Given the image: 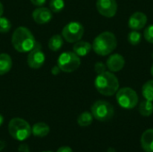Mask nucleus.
Instances as JSON below:
<instances>
[{"mask_svg": "<svg viewBox=\"0 0 153 152\" xmlns=\"http://www.w3.org/2000/svg\"><path fill=\"white\" fill-rule=\"evenodd\" d=\"M8 132L14 140L22 142L25 141L30 136L31 127L24 119L15 117L9 122Z\"/></svg>", "mask_w": 153, "mask_h": 152, "instance_id": "nucleus-4", "label": "nucleus"}, {"mask_svg": "<svg viewBox=\"0 0 153 152\" xmlns=\"http://www.w3.org/2000/svg\"><path fill=\"white\" fill-rule=\"evenodd\" d=\"M92 48L91 44H90L87 41H77L75 42V44L74 45L73 50L74 52L79 56H84L86 55H88L91 51V49Z\"/></svg>", "mask_w": 153, "mask_h": 152, "instance_id": "nucleus-15", "label": "nucleus"}, {"mask_svg": "<svg viewBox=\"0 0 153 152\" xmlns=\"http://www.w3.org/2000/svg\"><path fill=\"white\" fill-rule=\"evenodd\" d=\"M81 65L80 56L74 52H64L57 59V65L61 72L72 73L79 68Z\"/></svg>", "mask_w": 153, "mask_h": 152, "instance_id": "nucleus-7", "label": "nucleus"}, {"mask_svg": "<svg viewBox=\"0 0 153 152\" xmlns=\"http://www.w3.org/2000/svg\"><path fill=\"white\" fill-rule=\"evenodd\" d=\"M127 39H128V42L131 45L136 46V45L140 44V42L142 40V35L138 30H132L128 34Z\"/></svg>", "mask_w": 153, "mask_h": 152, "instance_id": "nucleus-22", "label": "nucleus"}, {"mask_svg": "<svg viewBox=\"0 0 153 152\" xmlns=\"http://www.w3.org/2000/svg\"><path fill=\"white\" fill-rule=\"evenodd\" d=\"M3 123H4V117L2 116V115H0V126L3 125Z\"/></svg>", "mask_w": 153, "mask_h": 152, "instance_id": "nucleus-31", "label": "nucleus"}, {"mask_svg": "<svg viewBox=\"0 0 153 152\" xmlns=\"http://www.w3.org/2000/svg\"><path fill=\"white\" fill-rule=\"evenodd\" d=\"M84 28L80 22H71L64 27L62 30V37L69 43H75L82 38Z\"/></svg>", "mask_w": 153, "mask_h": 152, "instance_id": "nucleus-8", "label": "nucleus"}, {"mask_svg": "<svg viewBox=\"0 0 153 152\" xmlns=\"http://www.w3.org/2000/svg\"><path fill=\"white\" fill-rule=\"evenodd\" d=\"M107 152H117V151H115V149H113V148H109Z\"/></svg>", "mask_w": 153, "mask_h": 152, "instance_id": "nucleus-32", "label": "nucleus"}, {"mask_svg": "<svg viewBox=\"0 0 153 152\" xmlns=\"http://www.w3.org/2000/svg\"><path fill=\"white\" fill-rule=\"evenodd\" d=\"M64 44V39L62 35H53L48 40V48L54 52L58 51Z\"/></svg>", "mask_w": 153, "mask_h": 152, "instance_id": "nucleus-18", "label": "nucleus"}, {"mask_svg": "<svg viewBox=\"0 0 153 152\" xmlns=\"http://www.w3.org/2000/svg\"><path fill=\"white\" fill-rule=\"evenodd\" d=\"M49 7H50L51 12L59 13L65 7V1L64 0H50Z\"/></svg>", "mask_w": 153, "mask_h": 152, "instance_id": "nucleus-23", "label": "nucleus"}, {"mask_svg": "<svg viewBox=\"0 0 153 152\" xmlns=\"http://www.w3.org/2000/svg\"><path fill=\"white\" fill-rule=\"evenodd\" d=\"M117 101L121 108L132 109L137 106L139 98L134 90L129 87H125L117 91Z\"/></svg>", "mask_w": 153, "mask_h": 152, "instance_id": "nucleus-5", "label": "nucleus"}, {"mask_svg": "<svg viewBox=\"0 0 153 152\" xmlns=\"http://www.w3.org/2000/svg\"><path fill=\"white\" fill-rule=\"evenodd\" d=\"M32 18L34 22L38 24H45L50 22V20L52 19V13L50 9L39 6L33 11Z\"/></svg>", "mask_w": 153, "mask_h": 152, "instance_id": "nucleus-12", "label": "nucleus"}, {"mask_svg": "<svg viewBox=\"0 0 153 152\" xmlns=\"http://www.w3.org/2000/svg\"><path fill=\"white\" fill-rule=\"evenodd\" d=\"M148 18L145 13L142 12H135L130 16L128 21V26L133 30H139L145 27Z\"/></svg>", "mask_w": 153, "mask_h": 152, "instance_id": "nucleus-11", "label": "nucleus"}, {"mask_svg": "<svg viewBox=\"0 0 153 152\" xmlns=\"http://www.w3.org/2000/svg\"><path fill=\"white\" fill-rule=\"evenodd\" d=\"M30 2L37 6H41L46 3V0H30Z\"/></svg>", "mask_w": 153, "mask_h": 152, "instance_id": "nucleus-27", "label": "nucleus"}, {"mask_svg": "<svg viewBox=\"0 0 153 152\" xmlns=\"http://www.w3.org/2000/svg\"><path fill=\"white\" fill-rule=\"evenodd\" d=\"M45 63V54L41 50V45L39 42L35 43L34 47L29 52L27 64L32 69L40 68Z\"/></svg>", "mask_w": 153, "mask_h": 152, "instance_id": "nucleus-9", "label": "nucleus"}, {"mask_svg": "<svg viewBox=\"0 0 153 152\" xmlns=\"http://www.w3.org/2000/svg\"><path fill=\"white\" fill-rule=\"evenodd\" d=\"M51 72H52V73H53L54 75H57V74H59V73H60L61 70H60V68L58 67V65H55V66L52 68Z\"/></svg>", "mask_w": 153, "mask_h": 152, "instance_id": "nucleus-29", "label": "nucleus"}, {"mask_svg": "<svg viewBox=\"0 0 153 152\" xmlns=\"http://www.w3.org/2000/svg\"><path fill=\"white\" fill-rule=\"evenodd\" d=\"M117 40L114 33L104 31L98 35L92 43L93 51L99 56H108L117 47Z\"/></svg>", "mask_w": 153, "mask_h": 152, "instance_id": "nucleus-3", "label": "nucleus"}, {"mask_svg": "<svg viewBox=\"0 0 153 152\" xmlns=\"http://www.w3.org/2000/svg\"><path fill=\"white\" fill-rule=\"evenodd\" d=\"M92 121H93V116L90 112H83L77 118V123L82 127H87L91 125Z\"/></svg>", "mask_w": 153, "mask_h": 152, "instance_id": "nucleus-20", "label": "nucleus"}, {"mask_svg": "<svg viewBox=\"0 0 153 152\" xmlns=\"http://www.w3.org/2000/svg\"><path fill=\"white\" fill-rule=\"evenodd\" d=\"M125 64L126 61L123 56L120 54H113L108 58L106 65L110 72L116 73L122 70L125 66Z\"/></svg>", "mask_w": 153, "mask_h": 152, "instance_id": "nucleus-13", "label": "nucleus"}, {"mask_svg": "<svg viewBox=\"0 0 153 152\" xmlns=\"http://www.w3.org/2000/svg\"><path fill=\"white\" fill-rule=\"evenodd\" d=\"M12 28V24L10 21L5 17H0V32L1 33H6L8 32Z\"/></svg>", "mask_w": 153, "mask_h": 152, "instance_id": "nucleus-24", "label": "nucleus"}, {"mask_svg": "<svg viewBox=\"0 0 153 152\" xmlns=\"http://www.w3.org/2000/svg\"><path fill=\"white\" fill-rule=\"evenodd\" d=\"M113 106L106 100H98L91 106V114L95 119L100 122H107L114 116Z\"/></svg>", "mask_w": 153, "mask_h": 152, "instance_id": "nucleus-6", "label": "nucleus"}, {"mask_svg": "<svg viewBox=\"0 0 153 152\" xmlns=\"http://www.w3.org/2000/svg\"><path fill=\"white\" fill-rule=\"evenodd\" d=\"M43 152H52V151H43Z\"/></svg>", "mask_w": 153, "mask_h": 152, "instance_id": "nucleus-34", "label": "nucleus"}, {"mask_svg": "<svg viewBox=\"0 0 153 152\" xmlns=\"http://www.w3.org/2000/svg\"><path fill=\"white\" fill-rule=\"evenodd\" d=\"M13 65L12 58L9 55L5 53L0 54V75H4L7 73Z\"/></svg>", "mask_w": 153, "mask_h": 152, "instance_id": "nucleus-16", "label": "nucleus"}, {"mask_svg": "<svg viewBox=\"0 0 153 152\" xmlns=\"http://www.w3.org/2000/svg\"><path fill=\"white\" fill-rule=\"evenodd\" d=\"M141 144L144 151L153 152V129L146 130L143 133Z\"/></svg>", "mask_w": 153, "mask_h": 152, "instance_id": "nucleus-14", "label": "nucleus"}, {"mask_svg": "<svg viewBox=\"0 0 153 152\" xmlns=\"http://www.w3.org/2000/svg\"><path fill=\"white\" fill-rule=\"evenodd\" d=\"M50 128L45 123H37L31 128V133L37 137H45L49 133Z\"/></svg>", "mask_w": 153, "mask_h": 152, "instance_id": "nucleus-17", "label": "nucleus"}, {"mask_svg": "<svg viewBox=\"0 0 153 152\" xmlns=\"http://www.w3.org/2000/svg\"><path fill=\"white\" fill-rule=\"evenodd\" d=\"M106 68H107V65L102 62H97L95 64V66H94V70L97 73V74H100L101 73L106 72Z\"/></svg>", "mask_w": 153, "mask_h": 152, "instance_id": "nucleus-26", "label": "nucleus"}, {"mask_svg": "<svg viewBox=\"0 0 153 152\" xmlns=\"http://www.w3.org/2000/svg\"><path fill=\"white\" fill-rule=\"evenodd\" d=\"M96 7L98 12L104 17H114L117 12V3L116 0H97Z\"/></svg>", "mask_w": 153, "mask_h": 152, "instance_id": "nucleus-10", "label": "nucleus"}, {"mask_svg": "<svg viewBox=\"0 0 153 152\" xmlns=\"http://www.w3.org/2000/svg\"><path fill=\"white\" fill-rule=\"evenodd\" d=\"M151 73H152V75L153 76V64L152 65V69H151Z\"/></svg>", "mask_w": 153, "mask_h": 152, "instance_id": "nucleus-33", "label": "nucleus"}, {"mask_svg": "<svg viewBox=\"0 0 153 152\" xmlns=\"http://www.w3.org/2000/svg\"><path fill=\"white\" fill-rule=\"evenodd\" d=\"M142 93L145 99L153 101V80H150L146 82L143 88H142Z\"/></svg>", "mask_w": 153, "mask_h": 152, "instance_id": "nucleus-21", "label": "nucleus"}, {"mask_svg": "<svg viewBox=\"0 0 153 152\" xmlns=\"http://www.w3.org/2000/svg\"><path fill=\"white\" fill-rule=\"evenodd\" d=\"M3 13H4V7H3V4H2L1 2H0V17L2 16Z\"/></svg>", "mask_w": 153, "mask_h": 152, "instance_id": "nucleus-30", "label": "nucleus"}, {"mask_svg": "<svg viewBox=\"0 0 153 152\" xmlns=\"http://www.w3.org/2000/svg\"><path fill=\"white\" fill-rule=\"evenodd\" d=\"M36 40L31 31L26 27H18L13 33L12 44L20 53L30 52L35 46Z\"/></svg>", "mask_w": 153, "mask_h": 152, "instance_id": "nucleus-1", "label": "nucleus"}, {"mask_svg": "<svg viewBox=\"0 0 153 152\" xmlns=\"http://www.w3.org/2000/svg\"><path fill=\"white\" fill-rule=\"evenodd\" d=\"M144 39L148 42L153 44V25H150L144 30Z\"/></svg>", "mask_w": 153, "mask_h": 152, "instance_id": "nucleus-25", "label": "nucleus"}, {"mask_svg": "<svg viewBox=\"0 0 153 152\" xmlns=\"http://www.w3.org/2000/svg\"><path fill=\"white\" fill-rule=\"evenodd\" d=\"M139 112L143 116H150L153 113V104L150 100H143L140 103Z\"/></svg>", "mask_w": 153, "mask_h": 152, "instance_id": "nucleus-19", "label": "nucleus"}, {"mask_svg": "<svg viewBox=\"0 0 153 152\" xmlns=\"http://www.w3.org/2000/svg\"><path fill=\"white\" fill-rule=\"evenodd\" d=\"M94 85L96 90L104 96H112L119 89V81L111 72H104L97 75Z\"/></svg>", "mask_w": 153, "mask_h": 152, "instance_id": "nucleus-2", "label": "nucleus"}, {"mask_svg": "<svg viewBox=\"0 0 153 152\" xmlns=\"http://www.w3.org/2000/svg\"><path fill=\"white\" fill-rule=\"evenodd\" d=\"M56 152H73V151L68 146H63V147H60Z\"/></svg>", "mask_w": 153, "mask_h": 152, "instance_id": "nucleus-28", "label": "nucleus"}]
</instances>
